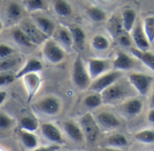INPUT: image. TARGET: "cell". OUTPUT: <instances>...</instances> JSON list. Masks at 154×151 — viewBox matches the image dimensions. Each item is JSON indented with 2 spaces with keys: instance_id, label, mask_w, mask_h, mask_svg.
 <instances>
[{
  "instance_id": "obj_1",
  "label": "cell",
  "mask_w": 154,
  "mask_h": 151,
  "mask_svg": "<svg viewBox=\"0 0 154 151\" xmlns=\"http://www.w3.org/2000/svg\"><path fill=\"white\" fill-rule=\"evenodd\" d=\"M72 81H73L74 85L81 90H85V89L88 88V86L90 85L91 80L88 77L87 68L85 67L80 55L77 56V58L73 63Z\"/></svg>"
},
{
  "instance_id": "obj_2",
  "label": "cell",
  "mask_w": 154,
  "mask_h": 151,
  "mask_svg": "<svg viewBox=\"0 0 154 151\" xmlns=\"http://www.w3.org/2000/svg\"><path fill=\"white\" fill-rule=\"evenodd\" d=\"M43 58L51 64H59L65 58V52L63 49L54 40H46L43 42L42 47Z\"/></svg>"
},
{
  "instance_id": "obj_3",
  "label": "cell",
  "mask_w": 154,
  "mask_h": 151,
  "mask_svg": "<svg viewBox=\"0 0 154 151\" xmlns=\"http://www.w3.org/2000/svg\"><path fill=\"white\" fill-rule=\"evenodd\" d=\"M122 77V72L118 70L111 71L106 73L99 77L98 78L95 79L88 86L89 90L95 92L96 94H100L105 89L109 87L110 86L116 84V82Z\"/></svg>"
},
{
  "instance_id": "obj_4",
  "label": "cell",
  "mask_w": 154,
  "mask_h": 151,
  "mask_svg": "<svg viewBox=\"0 0 154 151\" xmlns=\"http://www.w3.org/2000/svg\"><path fill=\"white\" fill-rule=\"evenodd\" d=\"M79 127L84 137H86L88 140L94 141L97 139L99 132V128L95 117L90 113H87L80 118Z\"/></svg>"
},
{
  "instance_id": "obj_5",
  "label": "cell",
  "mask_w": 154,
  "mask_h": 151,
  "mask_svg": "<svg viewBox=\"0 0 154 151\" xmlns=\"http://www.w3.org/2000/svg\"><path fill=\"white\" fill-rule=\"evenodd\" d=\"M33 107L45 115L53 116L60 113L61 109V104L58 98L54 96H47L34 104Z\"/></svg>"
},
{
  "instance_id": "obj_6",
  "label": "cell",
  "mask_w": 154,
  "mask_h": 151,
  "mask_svg": "<svg viewBox=\"0 0 154 151\" xmlns=\"http://www.w3.org/2000/svg\"><path fill=\"white\" fill-rule=\"evenodd\" d=\"M130 84L142 95H146L153 82V77L148 75L140 73H132L128 77Z\"/></svg>"
},
{
  "instance_id": "obj_7",
  "label": "cell",
  "mask_w": 154,
  "mask_h": 151,
  "mask_svg": "<svg viewBox=\"0 0 154 151\" xmlns=\"http://www.w3.org/2000/svg\"><path fill=\"white\" fill-rule=\"evenodd\" d=\"M126 95H127L126 89H125V87L122 85H118V84H114L100 93L102 98V104L116 103L125 97Z\"/></svg>"
},
{
  "instance_id": "obj_8",
  "label": "cell",
  "mask_w": 154,
  "mask_h": 151,
  "mask_svg": "<svg viewBox=\"0 0 154 151\" xmlns=\"http://www.w3.org/2000/svg\"><path fill=\"white\" fill-rule=\"evenodd\" d=\"M22 80L27 93V101L31 102L42 86V78L38 73H32L23 76Z\"/></svg>"
},
{
  "instance_id": "obj_9",
  "label": "cell",
  "mask_w": 154,
  "mask_h": 151,
  "mask_svg": "<svg viewBox=\"0 0 154 151\" xmlns=\"http://www.w3.org/2000/svg\"><path fill=\"white\" fill-rule=\"evenodd\" d=\"M109 63L101 59H89L88 61L87 71L90 80H95L105 74L108 69Z\"/></svg>"
},
{
  "instance_id": "obj_10",
  "label": "cell",
  "mask_w": 154,
  "mask_h": 151,
  "mask_svg": "<svg viewBox=\"0 0 154 151\" xmlns=\"http://www.w3.org/2000/svg\"><path fill=\"white\" fill-rule=\"evenodd\" d=\"M23 33L27 36V38L30 40V41L32 44L38 45L41 43H43L46 41V37L36 28V26L33 24V23H31L29 21H23L19 27Z\"/></svg>"
},
{
  "instance_id": "obj_11",
  "label": "cell",
  "mask_w": 154,
  "mask_h": 151,
  "mask_svg": "<svg viewBox=\"0 0 154 151\" xmlns=\"http://www.w3.org/2000/svg\"><path fill=\"white\" fill-rule=\"evenodd\" d=\"M41 131L42 136L49 141L54 143V145H61L64 143L63 137L60 130L51 123H42L41 126Z\"/></svg>"
},
{
  "instance_id": "obj_12",
  "label": "cell",
  "mask_w": 154,
  "mask_h": 151,
  "mask_svg": "<svg viewBox=\"0 0 154 151\" xmlns=\"http://www.w3.org/2000/svg\"><path fill=\"white\" fill-rule=\"evenodd\" d=\"M96 122L98 125V128L105 130H114L121 125L120 121L113 113L103 112L97 115Z\"/></svg>"
},
{
  "instance_id": "obj_13",
  "label": "cell",
  "mask_w": 154,
  "mask_h": 151,
  "mask_svg": "<svg viewBox=\"0 0 154 151\" xmlns=\"http://www.w3.org/2000/svg\"><path fill=\"white\" fill-rule=\"evenodd\" d=\"M32 23L46 38H50L53 35L55 32V25L51 19L43 16H35Z\"/></svg>"
},
{
  "instance_id": "obj_14",
  "label": "cell",
  "mask_w": 154,
  "mask_h": 151,
  "mask_svg": "<svg viewBox=\"0 0 154 151\" xmlns=\"http://www.w3.org/2000/svg\"><path fill=\"white\" fill-rule=\"evenodd\" d=\"M132 39L136 44V49L143 50V51H147L150 48V42L148 41L143 31V27L141 24H137L135 27L133 28L132 30Z\"/></svg>"
},
{
  "instance_id": "obj_15",
  "label": "cell",
  "mask_w": 154,
  "mask_h": 151,
  "mask_svg": "<svg viewBox=\"0 0 154 151\" xmlns=\"http://www.w3.org/2000/svg\"><path fill=\"white\" fill-rule=\"evenodd\" d=\"M42 70V64L40 60L36 59H30L27 60L25 65L15 74L14 78L19 79L22 78L23 76L32 73H38Z\"/></svg>"
},
{
  "instance_id": "obj_16",
  "label": "cell",
  "mask_w": 154,
  "mask_h": 151,
  "mask_svg": "<svg viewBox=\"0 0 154 151\" xmlns=\"http://www.w3.org/2000/svg\"><path fill=\"white\" fill-rule=\"evenodd\" d=\"M143 104L142 100L131 99L123 105L122 112L127 117L133 118L140 114L143 111Z\"/></svg>"
},
{
  "instance_id": "obj_17",
  "label": "cell",
  "mask_w": 154,
  "mask_h": 151,
  "mask_svg": "<svg viewBox=\"0 0 154 151\" xmlns=\"http://www.w3.org/2000/svg\"><path fill=\"white\" fill-rule=\"evenodd\" d=\"M112 63H113V66L116 68V70H118V71L128 70L134 67L133 59L123 51H119L117 53L116 59L113 60Z\"/></svg>"
},
{
  "instance_id": "obj_18",
  "label": "cell",
  "mask_w": 154,
  "mask_h": 151,
  "mask_svg": "<svg viewBox=\"0 0 154 151\" xmlns=\"http://www.w3.org/2000/svg\"><path fill=\"white\" fill-rule=\"evenodd\" d=\"M131 53L139 60H141V62L146 66L147 68H149L152 71H153L154 69V55L152 52L150 51H143L140 50L136 48H132L131 49Z\"/></svg>"
},
{
  "instance_id": "obj_19",
  "label": "cell",
  "mask_w": 154,
  "mask_h": 151,
  "mask_svg": "<svg viewBox=\"0 0 154 151\" xmlns=\"http://www.w3.org/2000/svg\"><path fill=\"white\" fill-rule=\"evenodd\" d=\"M63 128L67 135L75 141H81L84 139V135L80 127L73 122L68 121L63 124Z\"/></svg>"
},
{
  "instance_id": "obj_20",
  "label": "cell",
  "mask_w": 154,
  "mask_h": 151,
  "mask_svg": "<svg viewBox=\"0 0 154 151\" xmlns=\"http://www.w3.org/2000/svg\"><path fill=\"white\" fill-rule=\"evenodd\" d=\"M53 34H54V39H55L54 41H56L59 45L61 44L68 48H69L73 45L71 35L69 33V29H67L65 27H60L54 32Z\"/></svg>"
},
{
  "instance_id": "obj_21",
  "label": "cell",
  "mask_w": 154,
  "mask_h": 151,
  "mask_svg": "<svg viewBox=\"0 0 154 151\" xmlns=\"http://www.w3.org/2000/svg\"><path fill=\"white\" fill-rule=\"evenodd\" d=\"M136 21V13L133 9H125L122 14V26L125 32H131Z\"/></svg>"
},
{
  "instance_id": "obj_22",
  "label": "cell",
  "mask_w": 154,
  "mask_h": 151,
  "mask_svg": "<svg viewBox=\"0 0 154 151\" xmlns=\"http://www.w3.org/2000/svg\"><path fill=\"white\" fill-rule=\"evenodd\" d=\"M19 137L23 143V145L28 150H34L38 147V140L36 136L33 133L25 131H19Z\"/></svg>"
},
{
  "instance_id": "obj_23",
  "label": "cell",
  "mask_w": 154,
  "mask_h": 151,
  "mask_svg": "<svg viewBox=\"0 0 154 151\" xmlns=\"http://www.w3.org/2000/svg\"><path fill=\"white\" fill-rule=\"evenodd\" d=\"M69 31L71 35L73 44H75L79 49H82L84 46V43H85V40H86L85 32L80 27L76 26V25L70 26L69 28Z\"/></svg>"
},
{
  "instance_id": "obj_24",
  "label": "cell",
  "mask_w": 154,
  "mask_h": 151,
  "mask_svg": "<svg viewBox=\"0 0 154 151\" xmlns=\"http://www.w3.org/2000/svg\"><path fill=\"white\" fill-rule=\"evenodd\" d=\"M106 146L108 148L114 149H121L128 145V140L123 134H114L108 137L106 140Z\"/></svg>"
},
{
  "instance_id": "obj_25",
  "label": "cell",
  "mask_w": 154,
  "mask_h": 151,
  "mask_svg": "<svg viewBox=\"0 0 154 151\" xmlns=\"http://www.w3.org/2000/svg\"><path fill=\"white\" fill-rule=\"evenodd\" d=\"M53 8L55 13L62 17H67L71 14L72 7L71 5L64 0H57L53 3Z\"/></svg>"
},
{
  "instance_id": "obj_26",
  "label": "cell",
  "mask_w": 154,
  "mask_h": 151,
  "mask_svg": "<svg viewBox=\"0 0 154 151\" xmlns=\"http://www.w3.org/2000/svg\"><path fill=\"white\" fill-rule=\"evenodd\" d=\"M108 31L110 34L113 36V38L118 40L123 35L122 32L124 31L121 20L116 16H113V18L110 19L109 23H108Z\"/></svg>"
},
{
  "instance_id": "obj_27",
  "label": "cell",
  "mask_w": 154,
  "mask_h": 151,
  "mask_svg": "<svg viewBox=\"0 0 154 151\" xmlns=\"http://www.w3.org/2000/svg\"><path fill=\"white\" fill-rule=\"evenodd\" d=\"M22 13H23V10H22L21 5L15 2L9 3L6 7V10H5L6 16L11 21L19 20L20 17L22 16Z\"/></svg>"
},
{
  "instance_id": "obj_28",
  "label": "cell",
  "mask_w": 154,
  "mask_h": 151,
  "mask_svg": "<svg viewBox=\"0 0 154 151\" xmlns=\"http://www.w3.org/2000/svg\"><path fill=\"white\" fill-rule=\"evenodd\" d=\"M109 41L107 40V38H106L105 36L101 35V34H97L92 38L91 41V45L92 48L95 50H98V51H103L106 50L109 48Z\"/></svg>"
},
{
  "instance_id": "obj_29",
  "label": "cell",
  "mask_w": 154,
  "mask_h": 151,
  "mask_svg": "<svg viewBox=\"0 0 154 151\" xmlns=\"http://www.w3.org/2000/svg\"><path fill=\"white\" fill-rule=\"evenodd\" d=\"M143 31L150 42L152 44L153 42L154 39V17L153 16H149L144 19L143 24Z\"/></svg>"
},
{
  "instance_id": "obj_30",
  "label": "cell",
  "mask_w": 154,
  "mask_h": 151,
  "mask_svg": "<svg viewBox=\"0 0 154 151\" xmlns=\"http://www.w3.org/2000/svg\"><path fill=\"white\" fill-rule=\"evenodd\" d=\"M39 127V123L38 122L33 119L32 117H23L20 121V128L22 131H25L28 132H34Z\"/></svg>"
},
{
  "instance_id": "obj_31",
  "label": "cell",
  "mask_w": 154,
  "mask_h": 151,
  "mask_svg": "<svg viewBox=\"0 0 154 151\" xmlns=\"http://www.w3.org/2000/svg\"><path fill=\"white\" fill-rule=\"evenodd\" d=\"M12 35H13V38H14V41L16 43H18L19 45L23 46V47H32V46H33V44L30 41V40L27 38V36L23 33V32L19 27L13 30Z\"/></svg>"
},
{
  "instance_id": "obj_32",
  "label": "cell",
  "mask_w": 154,
  "mask_h": 151,
  "mask_svg": "<svg viewBox=\"0 0 154 151\" xmlns=\"http://www.w3.org/2000/svg\"><path fill=\"white\" fill-rule=\"evenodd\" d=\"M137 141L143 144H152L154 142V131L152 130H144L134 135Z\"/></svg>"
},
{
  "instance_id": "obj_33",
  "label": "cell",
  "mask_w": 154,
  "mask_h": 151,
  "mask_svg": "<svg viewBox=\"0 0 154 151\" xmlns=\"http://www.w3.org/2000/svg\"><path fill=\"white\" fill-rule=\"evenodd\" d=\"M87 14L94 21L97 23H100L102 21H104L106 17V14L105 11H103L102 9L96 7V6H92L87 9Z\"/></svg>"
},
{
  "instance_id": "obj_34",
  "label": "cell",
  "mask_w": 154,
  "mask_h": 151,
  "mask_svg": "<svg viewBox=\"0 0 154 151\" xmlns=\"http://www.w3.org/2000/svg\"><path fill=\"white\" fill-rule=\"evenodd\" d=\"M46 3L43 0H29L24 2V7L29 12L46 10Z\"/></svg>"
},
{
  "instance_id": "obj_35",
  "label": "cell",
  "mask_w": 154,
  "mask_h": 151,
  "mask_svg": "<svg viewBox=\"0 0 154 151\" xmlns=\"http://www.w3.org/2000/svg\"><path fill=\"white\" fill-rule=\"evenodd\" d=\"M84 104L88 108H97L102 104V98L100 94H94L87 96L84 100Z\"/></svg>"
},
{
  "instance_id": "obj_36",
  "label": "cell",
  "mask_w": 154,
  "mask_h": 151,
  "mask_svg": "<svg viewBox=\"0 0 154 151\" xmlns=\"http://www.w3.org/2000/svg\"><path fill=\"white\" fill-rule=\"evenodd\" d=\"M17 64V60L14 58H6L4 59L0 60V73L8 71L10 69H12L13 68L15 67V65Z\"/></svg>"
},
{
  "instance_id": "obj_37",
  "label": "cell",
  "mask_w": 154,
  "mask_h": 151,
  "mask_svg": "<svg viewBox=\"0 0 154 151\" xmlns=\"http://www.w3.org/2000/svg\"><path fill=\"white\" fill-rule=\"evenodd\" d=\"M13 124V120L5 113H0V129L5 130L11 127Z\"/></svg>"
},
{
  "instance_id": "obj_38",
  "label": "cell",
  "mask_w": 154,
  "mask_h": 151,
  "mask_svg": "<svg viewBox=\"0 0 154 151\" xmlns=\"http://www.w3.org/2000/svg\"><path fill=\"white\" fill-rule=\"evenodd\" d=\"M14 52L13 48L6 44H0V60L9 58Z\"/></svg>"
},
{
  "instance_id": "obj_39",
  "label": "cell",
  "mask_w": 154,
  "mask_h": 151,
  "mask_svg": "<svg viewBox=\"0 0 154 151\" xmlns=\"http://www.w3.org/2000/svg\"><path fill=\"white\" fill-rule=\"evenodd\" d=\"M14 76L11 74H3L0 75V86H5L14 81Z\"/></svg>"
},
{
  "instance_id": "obj_40",
  "label": "cell",
  "mask_w": 154,
  "mask_h": 151,
  "mask_svg": "<svg viewBox=\"0 0 154 151\" xmlns=\"http://www.w3.org/2000/svg\"><path fill=\"white\" fill-rule=\"evenodd\" d=\"M60 149V146L59 145H51L47 147H41L39 149L37 148L32 151H58Z\"/></svg>"
},
{
  "instance_id": "obj_41",
  "label": "cell",
  "mask_w": 154,
  "mask_h": 151,
  "mask_svg": "<svg viewBox=\"0 0 154 151\" xmlns=\"http://www.w3.org/2000/svg\"><path fill=\"white\" fill-rule=\"evenodd\" d=\"M118 41L121 45L123 46H130L131 43H132V41H131V38H129L128 36L126 35H122L119 39H118Z\"/></svg>"
},
{
  "instance_id": "obj_42",
  "label": "cell",
  "mask_w": 154,
  "mask_h": 151,
  "mask_svg": "<svg viewBox=\"0 0 154 151\" xmlns=\"http://www.w3.org/2000/svg\"><path fill=\"white\" fill-rule=\"evenodd\" d=\"M148 121L151 122V123H153L154 122V110L153 108L151 109V111L149 112V114H148Z\"/></svg>"
},
{
  "instance_id": "obj_43",
  "label": "cell",
  "mask_w": 154,
  "mask_h": 151,
  "mask_svg": "<svg viewBox=\"0 0 154 151\" xmlns=\"http://www.w3.org/2000/svg\"><path fill=\"white\" fill-rule=\"evenodd\" d=\"M6 96H7V95L5 91H0V105L5 101Z\"/></svg>"
},
{
  "instance_id": "obj_44",
  "label": "cell",
  "mask_w": 154,
  "mask_h": 151,
  "mask_svg": "<svg viewBox=\"0 0 154 151\" xmlns=\"http://www.w3.org/2000/svg\"><path fill=\"white\" fill-rule=\"evenodd\" d=\"M102 151H123V150H122V149H114V148H108V147H106V148L103 149Z\"/></svg>"
},
{
  "instance_id": "obj_45",
  "label": "cell",
  "mask_w": 154,
  "mask_h": 151,
  "mask_svg": "<svg viewBox=\"0 0 154 151\" xmlns=\"http://www.w3.org/2000/svg\"><path fill=\"white\" fill-rule=\"evenodd\" d=\"M2 29H3V24H2V23L0 22V32H1Z\"/></svg>"
}]
</instances>
